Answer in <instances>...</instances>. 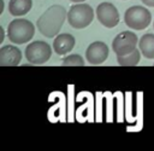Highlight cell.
<instances>
[{"mask_svg": "<svg viewBox=\"0 0 154 151\" xmlns=\"http://www.w3.org/2000/svg\"><path fill=\"white\" fill-rule=\"evenodd\" d=\"M136 45H137V35L135 33L122 31L114 37L112 42V48L117 56H122L135 51Z\"/></svg>", "mask_w": 154, "mask_h": 151, "instance_id": "cell-6", "label": "cell"}, {"mask_svg": "<svg viewBox=\"0 0 154 151\" xmlns=\"http://www.w3.org/2000/svg\"><path fill=\"white\" fill-rule=\"evenodd\" d=\"M64 66H83L84 59L79 54H70L63 59Z\"/></svg>", "mask_w": 154, "mask_h": 151, "instance_id": "cell-14", "label": "cell"}, {"mask_svg": "<svg viewBox=\"0 0 154 151\" xmlns=\"http://www.w3.org/2000/svg\"><path fill=\"white\" fill-rule=\"evenodd\" d=\"M96 17L106 28H114L119 23V12L111 2H101L96 7Z\"/></svg>", "mask_w": 154, "mask_h": 151, "instance_id": "cell-7", "label": "cell"}, {"mask_svg": "<svg viewBox=\"0 0 154 151\" xmlns=\"http://www.w3.org/2000/svg\"><path fill=\"white\" fill-rule=\"evenodd\" d=\"M140 57H141V51L136 48L131 53L117 56V60L123 66H134V65H137V63L140 62Z\"/></svg>", "mask_w": 154, "mask_h": 151, "instance_id": "cell-13", "label": "cell"}, {"mask_svg": "<svg viewBox=\"0 0 154 151\" xmlns=\"http://www.w3.org/2000/svg\"><path fill=\"white\" fill-rule=\"evenodd\" d=\"M0 31H1V36H0V42H2V40H4V29H2V28H0Z\"/></svg>", "mask_w": 154, "mask_h": 151, "instance_id": "cell-16", "label": "cell"}, {"mask_svg": "<svg viewBox=\"0 0 154 151\" xmlns=\"http://www.w3.org/2000/svg\"><path fill=\"white\" fill-rule=\"evenodd\" d=\"M70 1H72V2H83L85 0H70Z\"/></svg>", "mask_w": 154, "mask_h": 151, "instance_id": "cell-17", "label": "cell"}, {"mask_svg": "<svg viewBox=\"0 0 154 151\" xmlns=\"http://www.w3.org/2000/svg\"><path fill=\"white\" fill-rule=\"evenodd\" d=\"M35 27L34 24L24 18H17L10 22L7 27V37L11 42L22 45L30 41L34 36Z\"/></svg>", "mask_w": 154, "mask_h": 151, "instance_id": "cell-2", "label": "cell"}, {"mask_svg": "<svg viewBox=\"0 0 154 151\" xmlns=\"http://www.w3.org/2000/svg\"><path fill=\"white\" fill-rule=\"evenodd\" d=\"M141 53L147 59H154V34L147 33L144 34L138 42Z\"/></svg>", "mask_w": 154, "mask_h": 151, "instance_id": "cell-12", "label": "cell"}, {"mask_svg": "<svg viewBox=\"0 0 154 151\" xmlns=\"http://www.w3.org/2000/svg\"><path fill=\"white\" fill-rule=\"evenodd\" d=\"M146 6H150V7H154V0H141Z\"/></svg>", "mask_w": 154, "mask_h": 151, "instance_id": "cell-15", "label": "cell"}, {"mask_svg": "<svg viewBox=\"0 0 154 151\" xmlns=\"http://www.w3.org/2000/svg\"><path fill=\"white\" fill-rule=\"evenodd\" d=\"M22 59V52L13 45H5L0 48V65L16 66Z\"/></svg>", "mask_w": 154, "mask_h": 151, "instance_id": "cell-9", "label": "cell"}, {"mask_svg": "<svg viewBox=\"0 0 154 151\" xmlns=\"http://www.w3.org/2000/svg\"><path fill=\"white\" fill-rule=\"evenodd\" d=\"M94 19V10L88 4H75L67 12V21L75 29L88 27Z\"/></svg>", "mask_w": 154, "mask_h": 151, "instance_id": "cell-3", "label": "cell"}, {"mask_svg": "<svg viewBox=\"0 0 154 151\" xmlns=\"http://www.w3.org/2000/svg\"><path fill=\"white\" fill-rule=\"evenodd\" d=\"M31 6H32L31 0H10L8 12L14 17L24 16L31 10Z\"/></svg>", "mask_w": 154, "mask_h": 151, "instance_id": "cell-11", "label": "cell"}, {"mask_svg": "<svg viewBox=\"0 0 154 151\" xmlns=\"http://www.w3.org/2000/svg\"><path fill=\"white\" fill-rule=\"evenodd\" d=\"M75 42L76 40L71 34L69 33L58 34L53 41V48L57 54H66L73 48Z\"/></svg>", "mask_w": 154, "mask_h": 151, "instance_id": "cell-10", "label": "cell"}, {"mask_svg": "<svg viewBox=\"0 0 154 151\" xmlns=\"http://www.w3.org/2000/svg\"><path fill=\"white\" fill-rule=\"evenodd\" d=\"M85 57L90 64H101L108 57V47L102 41H95L88 46L85 51Z\"/></svg>", "mask_w": 154, "mask_h": 151, "instance_id": "cell-8", "label": "cell"}, {"mask_svg": "<svg viewBox=\"0 0 154 151\" xmlns=\"http://www.w3.org/2000/svg\"><path fill=\"white\" fill-rule=\"evenodd\" d=\"M66 16V10L60 5H53L48 7L36 22L38 31L46 37H54L59 34Z\"/></svg>", "mask_w": 154, "mask_h": 151, "instance_id": "cell-1", "label": "cell"}, {"mask_svg": "<svg viewBox=\"0 0 154 151\" xmlns=\"http://www.w3.org/2000/svg\"><path fill=\"white\" fill-rule=\"evenodd\" d=\"M152 14L143 6H131L125 11L124 22L125 24L135 30H142L150 24Z\"/></svg>", "mask_w": 154, "mask_h": 151, "instance_id": "cell-4", "label": "cell"}, {"mask_svg": "<svg viewBox=\"0 0 154 151\" xmlns=\"http://www.w3.org/2000/svg\"><path fill=\"white\" fill-rule=\"evenodd\" d=\"M52 54L51 46L45 41H34L25 48V58L31 64H43Z\"/></svg>", "mask_w": 154, "mask_h": 151, "instance_id": "cell-5", "label": "cell"}]
</instances>
